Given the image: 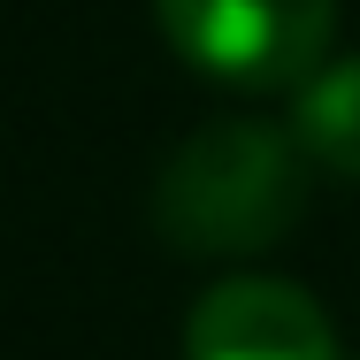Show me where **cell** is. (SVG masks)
Segmentation results:
<instances>
[{
    "label": "cell",
    "mask_w": 360,
    "mask_h": 360,
    "mask_svg": "<svg viewBox=\"0 0 360 360\" xmlns=\"http://www.w3.org/2000/svg\"><path fill=\"white\" fill-rule=\"evenodd\" d=\"M307 207V153L269 123H207L153 176V230L176 253H261Z\"/></svg>",
    "instance_id": "6da1fadb"
},
{
    "label": "cell",
    "mask_w": 360,
    "mask_h": 360,
    "mask_svg": "<svg viewBox=\"0 0 360 360\" xmlns=\"http://www.w3.org/2000/svg\"><path fill=\"white\" fill-rule=\"evenodd\" d=\"M169 46L222 84L276 92L330 54L338 0H153Z\"/></svg>",
    "instance_id": "7a4b0ae2"
},
{
    "label": "cell",
    "mask_w": 360,
    "mask_h": 360,
    "mask_svg": "<svg viewBox=\"0 0 360 360\" xmlns=\"http://www.w3.org/2000/svg\"><path fill=\"white\" fill-rule=\"evenodd\" d=\"M184 360H338V330L314 291L284 276H230L192 307Z\"/></svg>",
    "instance_id": "3957f363"
},
{
    "label": "cell",
    "mask_w": 360,
    "mask_h": 360,
    "mask_svg": "<svg viewBox=\"0 0 360 360\" xmlns=\"http://www.w3.org/2000/svg\"><path fill=\"white\" fill-rule=\"evenodd\" d=\"M291 139L307 161L338 169V176H360V54H322L314 70L291 84Z\"/></svg>",
    "instance_id": "277c9868"
}]
</instances>
